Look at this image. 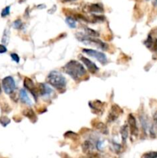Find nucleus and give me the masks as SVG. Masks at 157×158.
<instances>
[{"label": "nucleus", "instance_id": "1", "mask_svg": "<svg viewBox=\"0 0 157 158\" xmlns=\"http://www.w3.org/2000/svg\"><path fill=\"white\" fill-rule=\"evenodd\" d=\"M63 70L71 78L78 80L86 75V70L83 65L76 60H70L63 67Z\"/></svg>", "mask_w": 157, "mask_h": 158}, {"label": "nucleus", "instance_id": "2", "mask_svg": "<svg viewBox=\"0 0 157 158\" xmlns=\"http://www.w3.org/2000/svg\"><path fill=\"white\" fill-rule=\"evenodd\" d=\"M47 82L58 90L63 91L66 89V80L64 76L58 71H52L47 77Z\"/></svg>", "mask_w": 157, "mask_h": 158}, {"label": "nucleus", "instance_id": "3", "mask_svg": "<svg viewBox=\"0 0 157 158\" xmlns=\"http://www.w3.org/2000/svg\"><path fill=\"white\" fill-rule=\"evenodd\" d=\"M76 38L78 39V41H80L81 43H84L86 45L95 46V47L103 49V50H106L108 49L107 44L102 42L101 40H98L96 38H93V37H90L89 35L81 33V32L76 34Z\"/></svg>", "mask_w": 157, "mask_h": 158}, {"label": "nucleus", "instance_id": "4", "mask_svg": "<svg viewBox=\"0 0 157 158\" xmlns=\"http://www.w3.org/2000/svg\"><path fill=\"white\" fill-rule=\"evenodd\" d=\"M83 52L86 53V55L95 58L102 64H106L107 63V57L103 52H99V51L92 49H83Z\"/></svg>", "mask_w": 157, "mask_h": 158}, {"label": "nucleus", "instance_id": "5", "mask_svg": "<svg viewBox=\"0 0 157 158\" xmlns=\"http://www.w3.org/2000/svg\"><path fill=\"white\" fill-rule=\"evenodd\" d=\"M2 88L6 94H11L15 89V82L12 77H6L2 81Z\"/></svg>", "mask_w": 157, "mask_h": 158}, {"label": "nucleus", "instance_id": "6", "mask_svg": "<svg viewBox=\"0 0 157 158\" xmlns=\"http://www.w3.org/2000/svg\"><path fill=\"white\" fill-rule=\"evenodd\" d=\"M24 86L26 88V89H29L30 91L31 94H32L35 99L36 100L37 99V95H38V91L36 90V88H35V84H34L33 81L31 80L30 78H28V77H26L24 80Z\"/></svg>", "mask_w": 157, "mask_h": 158}, {"label": "nucleus", "instance_id": "7", "mask_svg": "<svg viewBox=\"0 0 157 158\" xmlns=\"http://www.w3.org/2000/svg\"><path fill=\"white\" fill-rule=\"evenodd\" d=\"M128 123H129V129H130L131 134L132 136H137L139 133L138 127H137V123L135 118L132 114H129L128 117Z\"/></svg>", "mask_w": 157, "mask_h": 158}, {"label": "nucleus", "instance_id": "8", "mask_svg": "<svg viewBox=\"0 0 157 158\" xmlns=\"http://www.w3.org/2000/svg\"><path fill=\"white\" fill-rule=\"evenodd\" d=\"M121 114H123V110L118 106V105H113L111 108L110 113L109 114V117L108 120L110 122L114 121L119 117V116Z\"/></svg>", "mask_w": 157, "mask_h": 158}, {"label": "nucleus", "instance_id": "9", "mask_svg": "<svg viewBox=\"0 0 157 158\" xmlns=\"http://www.w3.org/2000/svg\"><path fill=\"white\" fill-rule=\"evenodd\" d=\"M81 61L83 62V64L87 67V69H89V71L90 73H92V74H95V73L98 72L99 68L93 62H92L91 60H89V59L86 58L85 56H81Z\"/></svg>", "mask_w": 157, "mask_h": 158}, {"label": "nucleus", "instance_id": "10", "mask_svg": "<svg viewBox=\"0 0 157 158\" xmlns=\"http://www.w3.org/2000/svg\"><path fill=\"white\" fill-rule=\"evenodd\" d=\"M38 92H40L42 97H47L52 94L53 90L52 89V88H50L49 85L45 84V83H40L39 86H38Z\"/></svg>", "mask_w": 157, "mask_h": 158}, {"label": "nucleus", "instance_id": "11", "mask_svg": "<svg viewBox=\"0 0 157 158\" xmlns=\"http://www.w3.org/2000/svg\"><path fill=\"white\" fill-rule=\"evenodd\" d=\"M19 99L21 100V102L24 104L28 105V106H32V102L30 100V98L28 96L27 92H26V89H22L19 92Z\"/></svg>", "mask_w": 157, "mask_h": 158}, {"label": "nucleus", "instance_id": "12", "mask_svg": "<svg viewBox=\"0 0 157 158\" xmlns=\"http://www.w3.org/2000/svg\"><path fill=\"white\" fill-rule=\"evenodd\" d=\"M22 114L23 115L26 116V117H27V118H29L32 122L36 121V116H35V112H34L32 109L25 110L22 112Z\"/></svg>", "mask_w": 157, "mask_h": 158}, {"label": "nucleus", "instance_id": "13", "mask_svg": "<svg viewBox=\"0 0 157 158\" xmlns=\"http://www.w3.org/2000/svg\"><path fill=\"white\" fill-rule=\"evenodd\" d=\"M89 12H94V13H101L104 11L103 8L99 4H92L89 7Z\"/></svg>", "mask_w": 157, "mask_h": 158}, {"label": "nucleus", "instance_id": "14", "mask_svg": "<svg viewBox=\"0 0 157 158\" xmlns=\"http://www.w3.org/2000/svg\"><path fill=\"white\" fill-rule=\"evenodd\" d=\"M129 128L126 124L123 125V127L120 129V134H121L122 139H123V142H126V140L128 138V136H129Z\"/></svg>", "mask_w": 157, "mask_h": 158}, {"label": "nucleus", "instance_id": "15", "mask_svg": "<svg viewBox=\"0 0 157 158\" xmlns=\"http://www.w3.org/2000/svg\"><path fill=\"white\" fill-rule=\"evenodd\" d=\"M90 107L92 108L93 110H97V111H103L102 110V106H103V103L102 102L99 101V100H95V101L92 102L89 104Z\"/></svg>", "mask_w": 157, "mask_h": 158}, {"label": "nucleus", "instance_id": "16", "mask_svg": "<svg viewBox=\"0 0 157 158\" xmlns=\"http://www.w3.org/2000/svg\"><path fill=\"white\" fill-rule=\"evenodd\" d=\"M93 127L95 128H96V130H99V131H101L102 133H103V134H107L108 133L107 127H106V125L103 123H102V122H97L95 125H93Z\"/></svg>", "mask_w": 157, "mask_h": 158}, {"label": "nucleus", "instance_id": "17", "mask_svg": "<svg viewBox=\"0 0 157 158\" xmlns=\"http://www.w3.org/2000/svg\"><path fill=\"white\" fill-rule=\"evenodd\" d=\"M66 23H67V25L70 28H72V29H75V28L76 27V22H75V19L72 18V17H70V16L66 17Z\"/></svg>", "mask_w": 157, "mask_h": 158}, {"label": "nucleus", "instance_id": "18", "mask_svg": "<svg viewBox=\"0 0 157 158\" xmlns=\"http://www.w3.org/2000/svg\"><path fill=\"white\" fill-rule=\"evenodd\" d=\"M85 32H86V35H89L90 37H98L99 35V32H97L96 31L93 30L92 29H89V28H85Z\"/></svg>", "mask_w": 157, "mask_h": 158}, {"label": "nucleus", "instance_id": "19", "mask_svg": "<svg viewBox=\"0 0 157 158\" xmlns=\"http://www.w3.org/2000/svg\"><path fill=\"white\" fill-rule=\"evenodd\" d=\"M9 35H10V32H9V29H6L4 31V33H3V36L2 38V42L4 44H8L9 40Z\"/></svg>", "mask_w": 157, "mask_h": 158}, {"label": "nucleus", "instance_id": "20", "mask_svg": "<svg viewBox=\"0 0 157 158\" xmlns=\"http://www.w3.org/2000/svg\"><path fill=\"white\" fill-rule=\"evenodd\" d=\"M83 149L84 152H88V151H91L92 149V144L89 141L86 140V142H84L83 145Z\"/></svg>", "mask_w": 157, "mask_h": 158}, {"label": "nucleus", "instance_id": "21", "mask_svg": "<svg viewBox=\"0 0 157 158\" xmlns=\"http://www.w3.org/2000/svg\"><path fill=\"white\" fill-rule=\"evenodd\" d=\"M9 123H10V120L7 117L2 116V117H0V123L3 127H6L8 124H9Z\"/></svg>", "mask_w": 157, "mask_h": 158}, {"label": "nucleus", "instance_id": "22", "mask_svg": "<svg viewBox=\"0 0 157 158\" xmlns=\"http://www.w3.org/2000/svg\"><path fill=\"white\" fill-rule=\"evenodd\" d=\"M144 158H157V151H151V152L146 153L143 155Z\"/></svg>", "mask_w": 157, "mask_h": 158}, {"label": "nucleus", "instance_id": "23", "mask_svg": "<svg viewBox=\"0 0 157 158\" xmlns=\"http://www.w3.org/2000/svg\"><path fill=\"white\" fill-rule=\"evenodd\" d=\"M12 26H13L15 29H20L22 27V21L20 19H16L14 22L13 24H12Z\"/></svg>", "mask_w": 157, "mask_h": 158}, {"label": "nucleus", "instance_id": "24", "mask_svg": "<svg viewBox=\"0 0 157 158\" xmlns=\"http://www.w3.org/2000/svg\"><path fill=\"white\" fill-rule=\"evenodd\" d=\"M9 13H10V6H6L2 11L1 15L2 17H6L7 15H9Z\"/></svg>", "mask_w": 157, "mask_h": 158}, {"label": "nucleus", "instance_id": "25", "mask_svg": "<svg viewBox=\"0 0 157 158\" xmlns=\"http://www.w3.org/2000/svg\"><path fill=\"white\" fill-rule=\"evenodd\" d=\"M65 137H68V138L73 139V140L78 138V135H77L76 134H75V133L71 132V131H69V132L66 133V134H65Z\"/></svg>", "mask_w": 157, "mask_h": 158}, {"label": "nucleus", "instance_id": "26", "mask_svg": "<svg viewBox=\"0 0 157 158\" xmlns=\"http://www.w3.org/2000/svg\"><path fill=\"white\" fill-rule=\"evenodd\" d=\"M150 49H152V50L154 51V52H157V39L156 38L154 39L153 41H152V45H151Z\"/></svg>", "mask_w": 157, "mask_h": 158}, {"label": "nucleus", "instance_id": "27", "mask_svg": "<svg viewBox=\"0 0 157 158\" xmlns=\"http://www.w3.org/2000/svg\"><path fill=\"white\" fill-rule=\"evenodd\" d=\"M153 127L155 131H157V111H155V114H153Z\"/></svg>", "mask_w": 157, "mask_h": 158}, {"label": "nucleus", "instance_id": "28", "mask_svg": "<svg viewBox=\"0 0 157 158\" xmlns=\"http://www.w3.org/2000/svg\"><path fill=\"white\" fill-rule=\"evenodd\" d=\"M10 56L11 57H12V60H13V61H15V63H19V56H18L16 53H11Z\"/></svg>", "mask_w": 157, "mask_h": 158}, {"label": "nucleus", "instance_id": "29", "mask_svg": "<svg viewBox=\"0 0 157 158\" xmlns=\"http://www.w3.org/2000/svg\"><path fill=\"white\" fill-rule=\"evenodd\" d=\"M6 52H7V49H6V46L4 45L0 44V53H5Z\"/></svg>", "mask_w": 157, "mask_h": 158}, {"label": "nucleus", "instance_id": "30", "mask_svg": "<svg viewBox=\"0 0 157 158\" xmlns=\"http://www.w3.org/2000/svg\"><path fill=\"white\" fill-rule=\"evenodd\" d=\"M153 5L154 6H157V0H153Z\"/></svg>", "mask_w": 157, "mask_h": 158}, {"label": "nucleus", "instance_id": "31", "mask_svg": "<svg viewBox=\"0 0 157 158\" xmlns=\"http://www.w3.org/2000/svg\"><path fill=\"white\" fill-rule=\"evenodd\" d=\"M64 158H71V157H69V155H67V154H65V157Z\"/></svg>", "mask_w": 157, "mask_h": 158}, {"label": "nucleus", "instance_id": "32", "mask_svg": "<svg viewBox=\"0 0 157 158\" xmlns=\"http://www.w3.org/2000/svg\"><path fill=\"white\" fill-rule=\"evenodd\" d=\"M63 1H66V2H69V1H71V0H63Z\"/></svg>", "mask_w": 157, "mask_h": 158}, {"label": "nucleus", "instance_id": "33", "mask_svg": "<svg viewBox=\"0 0 157 158\" xmlns=\"http://www.w3.org/2000/svg\"><path fill=\"white\" fill-rule=\"evenodd\" d=\"M0 93H1V86H0Z\"/></svg>", "mask_w": 157, "mask_h": 158}]
</instances>
